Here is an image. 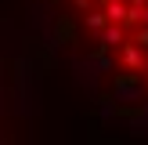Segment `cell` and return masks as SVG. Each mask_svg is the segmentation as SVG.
Masks as SVG:
<instances>
[{
  "mask_svg": "<svg viewBox=\"0 0 148 145\" xmlns=\"http://www.w3.org/2000/svg\"><path fill=\"white\" fill-rule=\"evenodd\" d=\"M72 40L123 94L148 102V0H54Z\"/></svg>",
  "mask_w": 148,
  "mask_h": 145,
  "instance_id": "6da1fadb",
  "label": "cell"
}]
</instances>
